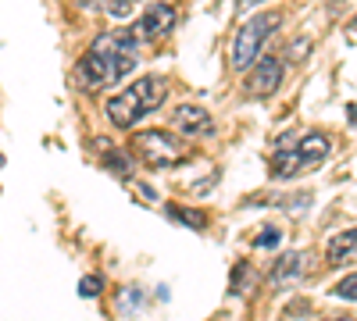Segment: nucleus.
Here are the masks:
<instances>
[{"mask_svg":"<svg viewBox=\"0 0 357 321\" xmlns=\"http://www.w3.org/2000/svg\"><path fill=\"white\" fill-rule=\"evenodd\" d=\"M139 50H143V43L136 40L132 29H114V33L97 36L75 68L79 86L86 93H97V90H107V86L122 82L136 68Z\"/></svg>","mask_w":357,"mask_h":321,"instance_id":"1","label":"nucleus"},{"mask_svg":"<svg viewBox=\"0 0 357 321\" xmlns=\"http://www.w3.org/2000/svg\"><path fill=\"white\" fill-rule=\"evenodd\" d=\"M165 100H168V79L165 75H143L129 86V90L111 97L104 111H107V122L114 129H132L143 114L158 111Z\"/></svg>","mask_w":357,"mask_h":321,"instance_id":"2","label":"nucleus"},{"mask_svg":"<svg viewBox=\"0 0 357 321\" xmlns=\"http://www.w3.org/2000/svg\"><path fill=\"white\" fill-rule=\"evenodd\" d=\"M329 150L333 147H329V139H325L321 132H307L296 147H286V150H279L272 157V179L289 182V179H296V175L318 168L325 157H329Z\"/></svg>","mask_w":357,"mask_h":321,"instance_id":"3","label":"nucleus"},{"mask_svg":"<svg viewBox=\"0 0 357 321\" xmlns=\"http://www.w3.org/2000/svg\"><path fill=\"white\" fill-rule=\"evenodd\" d=\"M279 25H282V11H261V15L247 18L240 25V33H236V40H232V68L236 72H247L257 61L261 47L272 40V33H275Z\"/></svg>","mask_w":357,"mask_h":321,"instance_id":"4","label":"nucleus"},{"mask_svg":"<svg viewBox=\"0 0 357 321\" xmlns=\"http://www.w3.org/2000/svg\"><path fill=\"white\" fill-rule=\"evenodd\" d=\"M132 154L146 164V168H168V164H178L186 157V143L175 139L172 132L165 129H143L129 139Z\"/></svg>","mask_w":357,"mask_h":321,"instance_id":"5","label":"nucleus"},{"mask_svg":"<svg viewBox=\"0 0 357 321\" xmlns=\"http://www.w3.org/2000/svg\"><path fill=\"white\" fill-rule=\"evenodd\" d=\"M286 79V65L279 61L275 54H268V57H257V68L247 75V93L257 97V100H268Z\"/></svg>","mask_w":357,"mask_h":321,"instance_id":"6","label":"nucleus"},{"mask_svg":"<svg viewBox=\"0 0 357 321\" xmlns=\"http://www.w3.org/2000/svg\"><path fill=\"white\" fill-rule=\"evenodd\" d=\"M172 29H175V8L172 4H151L139 15V22L132 25V33H136L139 43H158L172 33Z\"/></svg>","mask_w":357,"mask_h":321,"instance_id":"7","label":"nucleus"},{"mask_svg":"<svg viewBox=\"0 0 357 321\" xmlns=\"http://www.w3.org/2000/svg\"><path fill=\"white\" fill-rule=\"evenodd\" d=\"M172 125H175V132H183V136H207L215 129L211 114H207L204 107H197V104H178L175 114H172Z\"/></svg>","mask_w":357,"mask_h":321,"instance_id":"8","label":"nucleus"},{"mask_svg":"<svg viewBox=\"0 0 357 321\" xmlns=\"http://www.w3.org/2000/svg\"><path fill=\"white\" fill-rule=\"evenodd\" d=\"M304 268H307V253H301V250H293V253H282L275 265H272V285H293L296 279L304 275Z\"/></svg>","mask_w":357,"mask_h":321,"instance_id":"9","label":"nucleus"},{"mask_svg":"<svg viewBox=\"0 0 357 321\" xmlns=\"http://www.w3.org/2000/svg\"><path fill=\"white\" fill-rule=\"evenodd\" d=\"M357 253V228H347V232H336L325 246V265H347V260Z\"/></svg>","mask_w":357,"mask_h":321,"instance_id":"10","label":"nucleus"},{"mask_svg":"<svg viewBox=\"0 0 357 321\" xmlns=\"http://www.w3.org/2000/svg\"><path fill=\"white\" fill-rule=\"evenodd\" d=\"M168 218H178L183 225H190L193 232L207 228V214L204 211H193V208H168Z\"/></svg>","mask_w":357,"mask_h":321,"instance_id":"11","label":"nucleus"},{"mask_svg":"<svg viewBox=\"0 0 357 321\" xmlns=\"http://www.w3.org/2000/svg\"><path fill=\"white\" fill-rule=\"evenodd\" d=\"M104 168H107V171H118V179H122V182H129V179H132V168H129V161H126V154H122V150L107 154V157H104Z\"/></svg>","mask_w":357,"mask_h":321,"instance_id":"12","label":"nucleus"},{"mask_svg":"<svg viewBox=\"0 0 357 321\" xmlns=\"http://www.w3.org/2000/svg\"><path fill=\"white\" fill-rule=\"evenodd\" d=\"M333 297H336V300H350V304H357V272H354V275H343V279L333 285Z\"/></svg>","mask_w":357,"mask_h":321,"instance_id":"13","label":"nucleus"},{"mask_svg":"<svg viewBox=\"0 0 357 321\" xmlns=\"http://www.w3.org/2000/svg\"><path fill=\"white\" fill-rule=\"evenodd\" d=\"M104 293V279L100 275H86L82 282H79V297L82 300H97Z\"/></svg>","mask_w":357,"mask_h":321,"instance_id":"14","label":"nucleus"},{"mask_svg":"<svg viewBox=\"0 0 357 321\" xmlns=\"http://www.w3.org/2000/svg\"><path fill=\"white\" fill-rule=\"evenodd\" d=\"M132 8H136V0H104V11L111 18H129Z\"/></svg>","mask_w":357,"mask_h":321,"instance_id":"15","label":"nucleus"},{"mask_svg":"<svg viewBox=\"0 0 357 321\" xmlns=\"http://www.w3.org/2000/svg\"><path fill=\"white\" fill-rule=\"evenodd\" d=\"M282 236H279V228H272V225H268V228H261V236H257V246H275Z\"/></svg>","mask_w":357,"mask_h":321,"instance_id":"16","label":"nucleus"},{"mask_svg":"<svg viewBox=\"0 0 357 321\" xmlns=\"http://www.w3.org/2000/svg\"><path fill=\"white\" fill-rule=\"evenodd\" d=\"M347 114H350V125H357V104H347Z\"/></svg>","mask_w":357,"mask_h":321,"instance_id":"17","label":"nucleus"},{"mask_svg":"<svg viewBox=\"0 0 357 321\" xmlns=\"http://www.w3.org/2000/svg\"><path fill=\"white\" fill-rule=\"evenodd\" d=\"M236 8H254V0H236Z\"/></svg>","mask_w":357,"mask_h":321,"instance_id":"18","label":"nucleus"}]
</instances>
